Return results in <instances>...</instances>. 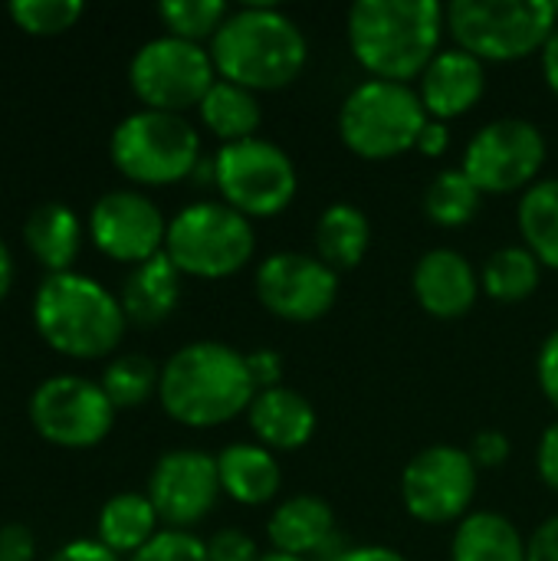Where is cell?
I'll return each mask as SVG.
<instances>
[{"label":"cell","instance_id":"bcb514c9","mask_svg":"<svg viewBox=\"0 0 558 561\" xmlns=\"http://www.w3.org/2000/svg\"><path fill=\"white\" fill-rule=\"evenodd\" d=\"M10 283H13V260H10L7 243L0 240V299L10 293Z\"/></svg>","mask_w":558,"mask_h":561},{"label":"cell","instance_id":"ee69618b","mask_svg":"<svg viewBox=\"0 0 558 561\" xmlns=\"http://www.w3.org/2000/svg\"><path fill=\"white\" fill-rule=\"evenodd\" d=\"M332 561H408L388 546H345Z\"/></svg>","mask_w":558,"mask_h":561},{"label":"cell","instance_id":"484cf974","mask_svg":"<svg viewBox=\"0 0 558 561\" xmlns=\"http://www.w3.org/2000/svg\"><path fill=\"white\" fill-rule=\"evenodd\" d=\"M201 122L224 141V145H234V141H247V138H257L260 131V122H263V108H260V99L257 92L243 89V85H234L227 79H217L207 95L201 99Z\"/></svg>","mask_w":558,"mask_h":561},{"label":"cell","instance_id":"52a82bcc","mask_svg":"<svg viewBox=\"0 0 558 561\" xmlns=\"http://www.w3.org/2000/svg\"><path fill=\"white\" fill-rule=\"evenodd\" d=\"M109 154L128 181L164 187L197 171L201 135L184 115L141 108L115 125Z\"/></svg>","mask_w":558,"mask_h":561},{"label":"cell","instance_id":"9a60e30c","mask_svg":"<svg viewBox=\"0 0 558 561\" xmlns=\"http://www.w3.org/2000/svg\"><path fill=\"white\" fill-rule=\"evenodd\" d=\"M217 457L204 450H171L164 454L148 480V500L168 529L197 526L210 516L220 496Z\"/></svg>","mask_w":558,"mask_h":561},{"label":"cell","instance_id":"f546056e","mask_svg":"<svg viewBox=\"0 0 558 561\" xmlns=\"http://www.w3.org/2000/svg\"><path fill=\"white\" fill-rule=\"evenodd\" d=\"M480 201H483V194L464 174V168H447L431 181V187L424 194V214L437 227H464L477 217Z\"/></svg>","mask_w":558,"mask_h":561},{"label":"cell","instance_id":"8992f818","mask_svg":"<svg viewBox=\"0 0 558 561\" xmlns=\"http://www.w3.org/2000/svg\"><path fill=\"white\" fill-rule=\"evenodd\" d=\"M424 125L428 112L418 89L385 79L355 85L339 112V135L345 148L368 161H388L418 148Z\"/></svg>","mask_w":558,"mask_h":561},{"label":"cell","instance_id":"ba28073f","mask_svg":"<svg viewBox=\"0 0 558 561\" xmlns=\"http://www.w3.org/2000/svg\"><path fill=\"white\" fill-rule=\"evenodd\" d=\"M257 250L253 227L243 214L224 201L187 204L168 220L164 253L181 270V276L224 279L240 273Z\"/></svg>","mask_w":558,"mask_h":561},{"label":"cell","instance_id":"7c38bea8","mask_svg":"<svg viewBox=\"0 0 558 561\" xmlns=\"http://www.w3.org/2000/svg\"><path fill=\"white\" fill-rule=\"evenodd\" d=\"M477 493V463L470 450L434 444L414 454L401 473V500L411 519L444 526L464 519Z\"/></svg>","mask_w":558,"mask_h":561},{"label":"cell","instance_id":"f1b7e54d","mask_svg":"<svg viewBox=\"0 0 558 561\" xmlns=\"http://www.w3.org/2000/svg\"><path fill=\"white\" fill-rule=\"evenodd\" d=\"M543 263L526 247H503L490 253L480 273V289L497 302H523L539 289Z\"/></svg>","mask_w":558,"mask_h":561},{"label":"cell","instance_id":"cb8c5ba5","mask_svg":"<svg viewBox=\"0 0 558 561\" xmlns=\"http://www.w3.org/2000/svg\"><path fill=\"white\" fill-rule=\"evenodd\" d=\"M526 539L500 513H470L451 539V561H526Z\"/></svg>","mask_w":558,"mask_h":561},{"label":"cell","instance_id":"277c9868","mask_svg":"<svg viewBox=\"0 0 558 561\" xmlns=\"http://www.w3.org/2000/svg\"><path fill=\"white\" fill-rule=\"evenodd\" d=\"M33 325L49 348L69 358L109 355L128 325L122 299L82 273L46 276L33 299Z\"/></svg>","mask_w":558,"mask_h":561},{"label":"cell","instance_id":"8fae6325","mask_svg":"<svg viewBox=\"0 0 558 561\" xmlns=\"http://www.w3.org/2000/svg\"><path fill=\"white\" fill-rule=\"evenodd\" d=\"M543 161L546 138L533 122L497 118L470 138L460 168L480 187V194H526L536 184Z\"/></svg>","mask_w":558,"mask_h":561},{"label":"cell","instance_id":"ffe728a7","mask_svg":"<svg viewBox=\"0 0 558 561\" xmlns=\"http://www.w3.org/2000/svg\"><path fill=\"white\" fill-rule=\"evenodd\" d=\"M247 417L266 450H299L316 434V408L293 388L260 391L247 408Z\"/></svg>","mask_w":558,"mask_h":561},{"label":"cell","instance_id":"1f68e13d","mask_svg":"<svg viewBox=\"0 0 558 561\" xmlns=\"http://www.w3.org/2000/svg\"><path fill=\"white\" fill-rule=\"evenodd\" d=\"M158 16L168 26V36L201 43L207 36L210 39L217 36V30L230 16V10L224 0H164L158 7Z\"/></svg>","mask_w":558,"mask_h":561},{"label":"cell","instance_id":"30bf717a","mask_svg":"<svg viewBox=\"0 0 558 561\" xmlns=\"http://www.w3.org/2000/svg\"><path fill=\"white\" fill-rule=\"evenodd\" d=\"M128 79L145 108L181 115L191 105H201L207 89L217 82L210 49L178 36L148 39L128 66Z\"/></svg>","mask_w":558,"mask_h":561},{"label":"cell","instance_id":"ab89813d","mask_svg":"<svg viewBox=\"0 0 558 561\" xmlns=\"http://www.w3.org/2000/svg\"><path fill=\"white\" fill-rule=\"evenodd\" d=\"M536 467H539L543 483L558 493V421L553 424V427H546V434H543V440H539Z\"/></svg>","mask_w":558,"mask_h":561},{"label":"cell","instance_id":"603a6c76","mask_svg":"<svg viewBox=\"0 0 558 561\" xmlns=\"http://www.w3.org/2000/svg\"><path fill=\"white\" fill-rule=\"evenodd\" d=\"M23 240L30 253L49 270V276L72 273L82 243V227L66 204H39L23 224Z\"/></svg>","mask_w":558,"mask_h":561},{"label":"cell","instance_id":"74e56055","mask_svg":"<svg viewBox=\"0 0 558 561\" xmlns=\"http://www.w3.org/2000/svg\"><path fill=\"white\" fill-rule=\"evenodd\" d=\"M33 552H36V542L23 523L0 526V561H33Z\"/></svg>","mask_w":558,"mask_h":561},{"label":"cell","instance_id":"f6af8a7d","mask_svg":"<svg viewBox=\"0 0 558 561\" xmlns=\"http://www.w3.org/2000/svg\"><path fill=\"white\" fill-rule=\"evenodd\" d=\"M543 76H546V85L553 89L558 95V26L553 30V36L546 39V46H543Z\"/></svg>","mask_w":558,"mask_h":561},{"label":"cell","instance_id":"3957f363","mask_svg":"<svg viewBox=\"0 0 558 561\" xmlns=\"http://www.w3.org/2000/svg\"><path fill=\"white\" fill-rule=\"evenodd\" d=\"M158 398L168 417L201 431L243 414L257 388L247 371V355L224 342H191L164 362Z\"/></svg>","mask_w":558,"mask_h":561},{"label":"cell","instance_id":"b9f144b4","mask_svg":"<svg viewBox=\"0 0 558 561\" xmlns=\"http://www.w3.org/2000/svg\"><path fill=\"white\" fill-rule=\"evenodd\" d=\"M49 561H118L112 549H105L99 539H76L69 546H62Z\"/></svg>","mask_w":558,"mask_h":561},{"label":"cell","instance_id":"4fadbf2b","mask_svg":"<svg viewBox=\"0 0 558 561\" xmlns=\"http://www.w3.org/2000/svg\"><path fill=\"white\" fill-rule=\"evenodd\" d=\"M30 421L36 434L56 447H95L115 421V404L102 385L79 375H56L30 398Z\"/></svg>","mask_w":558,"mask_h":561},{"label":"cell","instance_id":"e575fe53","mask_svg":"<svg viewBox=\"0 0 558 561\" xmlns=\"http://www.w3.org/2000/svg\"><path fill=\"white\" fill-rule=\"evenodd\" d=\"M207 559L210 561H260V549L257 542L240 533V529H217L207 539Z\"/></svg>","mask_w":558,"mask_h":561},{"label":"cell","instance_id":"7a4b0ae2","mask_svg":"<svg viewBox=\"0 0 558 561\" xmlns=\"http://www.w3.org/2000/svg\"><path fill=\"white\" fill-rule=\"evenodd\" d=\"M309 43L299 23L280 7L247 3L230 10L217 36L210 39V59L217 79L243 85L250 92L286 89L306 69Z\"/></svg>","mask_w":558,"mask_h":561},{"label":"cell","instance_id":"2e32d148","mask_svg":"<svg viewBox=\"0 0 558 561\" xmlns=\"http://www.w3.org/2000/svg\"><path fill=\"white\" fill-rule=\"evenodd\" d=\"M89 233L109 260L138 266L164 250L168 220L145 194L109 191L95 201L89 214Z\"/></svg>","mask_w":558,"mask_h":561},{"label":"cell","instance_id":"d6986e66","mask_svg":"<svg viewBox=\"0 0 558 561\" xmlns=\"http://www.w3.org/2000/svg\"><path fill=\"white\" fill-rule=\"evenodd\" d=\"M418 306L434 319H460L477 302V273L470 260L457 250H428L411 276Z\"/></svg>","mask_w":558,"mask_h":561},{"label":"cell","instance_id":"5bb4252c","mask_svg":"<svg viewBox=\"0 0 558 561\" xmlns=\"http://www.w3.org/2000/svg\"><path fill=\"white\" fill-rule=\"evenodd\" d=\"M257 299L283 322H316L339 299V273L309 253H273L257 266Z\"/></svg>","mask_w":558,"mask_h":561},{"label":"cell","instance_id":"44dd1931","mask_svg":"<svg viewBox=\"0 0 558 561\" xmlns=\"http://www.w3.org/2000/svg\"><path fill=\"white\" fill-rule=\"evenodd\" d=\"M220 490L240 506H266L280 493V463L260 444H230L217 454Z\"/></svg>","mask_w":558,"mask_h":561},{"label":"cell","instance_id":"9c48e42d","mask_svg":"<svg viewBox=\"0 0 558 561\" xmlns=\"http://www.w3.org/2000/svg\"><path fill=\"white\" fill-rule=\"evenodd\" d=\"M210 171L224 204L243 214L247 220L283 214L299 187L293 158L260 135L220 145V151L210 161Z\"/></svg>","mask_w":558,"mask_h":561},{"label":"cell","instance_id":"83f0119b","mask_svg":"<svg viewBox=\"0 0 558 561\" xmlns=\"http://www.w3.org/2000/svg\"><path fill=\"white\" fill-rule=\"evenodd\" d=\"M520 233L526 250L549 270H558V178L536 181L520 201Z\"/></svg>","mask_w":558,"mask_h":561},{"label":"cell","instance_id":"7402d4cb","mask_svg":"<svg viewBox=\"0 0 558 561\" xmlns=\"http://www.w3.org/2000/svg\"><path fill=\"white\" fill-rule=\"evenodd\" d=\"M181 299V270L161 250L148 263H138L122 289L125 319L135 325H158L164 322Z\"/></svg>","mask_w":558,"mask_h":561},{"label":"cell","instance_id":"f35d334b","mask_svg":"<svg viewBox=\"0 0 558 561\" xmlns=\"http://www.w3.org/2000/svg\"><path fill=\"white\" fill-rule=\"evenodd\" d=\"M536 375H539V388H543L546 401L558 411V329L543 342V348H539Z\"/></svg>","mask_w":558,"mask_h":561},{"label":"cell","instance_id":"60d3db41","mask_svg":"<svg viewBox=\"0 0 558 561\" xmlns=\"http://www.w3.org/2000/svg\"><path fill=\"white\" fill-rule=\"evenodd\" d=\"M526 561H558V516H549L529 539Z\"/></svg>","mask_w":558,"mask_h":561},{"label":"cell","instance_id":"8d00e7d4","mask_svg":"<svg viewBox=\"0 0 558 561\" xmlns=\"http://www.w3.org/2000/svg\"><path fill=\"white\" fill-rule=\"evenodd\" d=\"M470 457L477 467H503L510 460V437L503 431H480L470 444Z\"/></svg>","mask_w":558,"mask_h":561},{"label":"cell","instance_id":"6da1fadb","mask_svg":"<svg viewBox=\"0 0 558 561\" xmlns=\"http://www.w3.org/2000/svg\"><path fill=\"white\" fill-rule=\"evenodd\" d=\"M345 30L355 59L372 79L408 85L441 53L447 7L437 0H358Z\"/></svg>","mask_w":558,"mask_h":561},{"label":"cell","instance_id":"e0dca14e","mask_svg":"<svg viewBox=\"0 0 558 561\" xmlns=\"http://www.w3.org/2000/svg\"><path fill=\"white\" fill-rule=\"evenodd\" d=\"M483 89H487L483 62L477 56L464 53L460 46H447L421 72L418 95L424 102L428 118L451 122V118L467 115L483 99Z\"/></svg>","mask_w":558,"mask_h":561},{"label":"cell","instance_id":"4316f807","mask_svg":"<svg viewBox=\"0 0 558 561\" xmlns=\"http://www.w3.org/2000/svg\"><path fill=\"white\" fill-rule=\"evenodd\" d=\"M158 513L141 493H118L99 513V542L115 556H135L158 536Z\"/></svg>","mask_w":558,"mask_h":561},{"label":"cell","instance_id":"836d02e7","mask_svg":"<svg viewBox=\"0 0 558 561\" xmlns=\"http://www.w3.org/2000/svg\"><path fill=\"white\" fill-rule=\"evenodd\" d=\"M132 561H210L207 542L184 529H161L145 549H138Z\"/></svg>","mask_w":558,"mask_h":561},{"label":"cell","instance_id":"d4e9b609","mask_svg":"<svg viewBox=\"0 0 558 561\" xmlns=\"http://www.w3.org/2000/svg\"><path fill=\"white\" fill-rule=\"evenodd\" d=\"M372 247V224L355 204H332L316 224V250L326 266L355 270Z\"/></svg>","mask_w":558,"mask_h":561},{"label":"cell","instance_id":"7dc6e473","mask_svg":"<svg viewBox=\"0 0 558 561\" xmlns=\"http://www.w3.org/2000/svg\"><path fill=\"white\" fill-rule=\"evenodd\" d=\"M260 561H306V559H296V556H283V552H266Z\"/></svg>","mask_w":558,"mask_h":561},{"label":"cell","instance_id":"c3c4849f","mask_svg":"<svg viewBox=\"0 0 558 561\" xmlns=\"http://www.w3.org/2000/svg\"><path fill=\"white\" fill-rule=\"evenodd\" d=\"M553 7H556V20H558V3H553Z\"/></svg>","mask_w":558,"mask_h":561},{"label":"cell","instance_id":"d6a6232c","mask_svg":"<svg viewBox=\"0 0 558 561\" xmlns=\"http://www.w3.org/2000/svg\"><path fill=\"white\" fill-rule=\"evenodd\" d=\"M82 0H13L7 7V13L13 16V23L33 36H56L66 33L69 26H76V20L82 16Z\"/></svg>","mask_w":558,"mask_h":561},{"label":"cell","instance_id":"d590c367","mask_svg":"<svg viewBox=\"0 0 558 561\" xmlns=\"http://www.w3.org/2000/svg\"><path fill=\"white\" fill-rule=\"evenodd\" d=\"M247 371H250V381L260 391H273V388H283V358L273 352V348H257L247 355Z\"/></svg>","mask_w":558,"mask_h":561},{"label":"cell","instance_id":"7bdbcfd3","mask_svg":"<svg viewBox=\"0 0 558 561\" xmlns=\"http://www.w3.org/2000/svg\"><path fill=\"white\" fill-rule=\"evenodd\" d=\"M451 148V131H447V122H434L428 118L421 138H418V151H424L428 158H441L444 151Z\"/></svg>","mask_w":558,"mask_h":561},{"label":"cell","instance_id":"5b68a950","mask_svg":"<svg viewBox=\"0 0 558 561\" xmlns=\"http://www.w3.org/2000/svg\"><path fill=\"white\" fill-rule=\"evenodd\" d=\"M556 26L549 0H454L447 7L454 46L480 62H513L543 53Z\"/></svg>","mask_w":558,"mask_h":561},{"label":"cell","instance_id":"ac0fdd59","mask_svg":"<svg viewBox=\"0 0 558 561\" xmlns=\"http://www.w3.org/2000/svg\"><path fill=\"white\" fill-rule=\"evenodd\" d=\"M273 552L296 556V559L332 561L345 546L335 542V513L319 496H293L280 503L266 526Z\"/></svg>","mask_w":558,"mask_h":561},{"label":"cell","instance_id":"4dcf8cb0","mask_svg":"<svg viewBox=\"0 0 558 561\" xmlns=\"http://www.w3.org/2000/svg\"><path fill=\"white\" fill-rule=\"evenodd\" d=\"M161 385V371L145 355H122L102 375V391L115 408H138L145 404Z\"/></svg>","mask_w":558,"mask_h":561}]
</instances>
